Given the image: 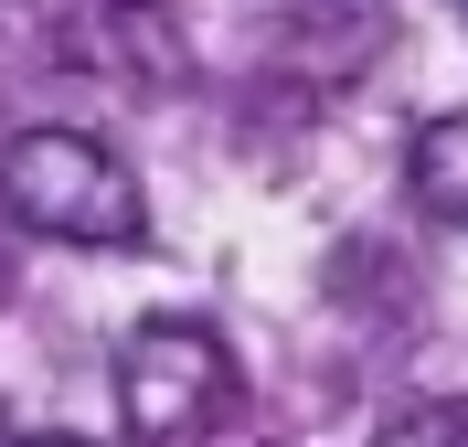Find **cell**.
Segmentation results:
<instances>
[{"mask_svg": "<svg viewBox=\"0 0 468 447\" xmlns=\"http://www.w3.org/2000/svg\"><path fill=\"white\" fill-rule=\"evenodd\" d=\"M0 213H11L22 235L96 245V256H128V245L149 235L139 171H128L107 139H86V128H22V139L0 149Z\"/></svg>", "mask_w": 468, "mask_h": 447, "instance_id": "obj_1", "label": "cell"}, {"mask_svg": "<svg viewBox=\"0 0 468 447\" xmlns=\"http://www.w3.org/2000/svg\"><path fill=\"white\" fill-rule=\"evenodd\" d=\"M234 405V352L203 320H139L117 341V416L139 447H181Z\"/></svg>", "mask_w": 468, "mask_h": 447, "instance_id": "obj_2", "label": "cell"}, {"mask_svg": "<svg viewBox=\"0 0 468 447\" xmlns=\"http://www.w3.org/2000/svg\"><path fill=\"white\" fill-rule=\"evenodd\" d=\"M373 447H468V394H415L373 426Z\"/></svg>", "mask_w": 468, "mask_h": 447, "instance_id": "obj_4", "label": "cell"}, {"mask_svg": "<svg viewBox=\"0 0 468 447\" xmlns=\"http://www.w3.org/2000/svg\"><path fill=\"white\" fill-rule=\"evenodd\" d=\"M0 447H96V437H0Z\"/></svg>", "mask_w": 468, "mask_h": 447, "instance_id": "obj_5", "label": "cell"}, {"mask_svg": "<svg viewBox=\"0 0 468 447\" xmlns=\"http://www.w3.org/2000/svg\"><path fill=\"white\" fill-rule=\"evenodd\" d=\"M405 181H415V203H426V213L468 224V107H458V118H426V128H415Z\"/></svg>", "mask_w": 468, "mask_h": 447, "instance_id": "obj_3", "label": "cell"}, {"mask_svg": "<svg viewBox=\"0 0 468 447\" xmlns=\"http://www.w3.org/2000/svg\"><path fill=\"white\" fill-rule=\"evenodd\" d=\"M0 309H11V267H0Z\"/></svg>", "mask_w": 468, "mask_h": 447, "instance_id": "obj_6", "label": "cell"}]
</instances>
